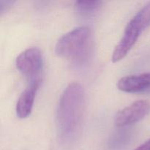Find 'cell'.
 Segmentation results:
<instances>
[{"mask_svg": "<svg viewBox=\"0 0 150 150\" xmlns=\"http://www.w3.org/2000/svg\"><path fill=\"white\" fill-rule=\"evenodd\" d=\"M85 103L83 86L78 82L68 84L60 97L57 111V133L62 144H72L80 135Z\"/></svg>", "mask_w": 150, "mask_h": 150, "instance_id": "6da1fadb", "label": "cell"}, {"mask_svg": "<svg viewBox=\"0 0 150 150\" xmlns=\"http://www.w3.org/2000/svg\"><path fill=\"white\" fill-rule=\"evenodd\" d=\"M92 32L88 26L75 28L57 41L55 52L59 57L70 59L76 65L86 62L92 52Z\"/></svg>", "mask_w": 150, "mask_h": 150, "instance_id": "7a4b0ae2", "label": "cell"}, {"mask_svg": "<svg viewBox=\"0 0 150 150\" xmlns=\"http://www.w3.org/2000/svg\"><path fill=\"white\" fill-rule=\"evenodd\" d=\"M18 70L30 82L40 80V74L42 70L43 58L40 50L38 48H29L21 53L16 60Z\"/></svg>", "mask_w": 150, "mask_h": 150, "instance_id": "3957f363", "label": "cell"}, {"mask_svg": "<svg viewBox=\"0 0 150 150\" xmlns=\"http://www.w3.org/2000/svg\"><path fill=\"white\" fill-rule=\"evenodd\" d=\"M143 31L144 29L142 25L134 17L132 18L126 26L122 38L113 51L111 57L113 62H118L127 55Z\"/></svg>", "mask_w": 150, "mask_h": 150, "instance_id": "277c9868", "label": "cell"}, {"mask_svg": "<svg viewBox=\"0 0 150 150\" xmlns=\"http://www.w3.org/2000/svg\"><path fill=\"white\" fill-rule=\"evenodd\" d=\"M149 113V101H136L117 113L114 117V125L118 128L127 127L142 120Z\"/></svg>", "mask_w": 150, "mask_h": 150, "instance_id": "5b68a950", "label": "cell"}, {"mask_svg": "<svg viewBox=\"0 0 150 150\" xmlns=\"http://www.w3.org/2000/svg\"><path fill=\"white\" fill-rule=\"evenodd\" d=\"M117 86L120 91L127 93H149L150 73L124 76L118 81Z\"/></svg>", "mask_w": 150, "mask_h": 150, "instance_id": "8992f818", "label": "cell"}, {"mask_svg": "<svg viewBox=\"0 0 150 150\" xmlns=\"http://www.w3.org/2000/svg\"><path fill=\"white\" fill-rule=\"evenodd\" d=\"M40 84V80L30 82L29 86L21 94L16 106V115L18 118L25 119L30 115Z\"/></svg>", "mask_w": 150, "mask_h": 150, "instance_id": "52a82bcc", "label": "cell"}, {"mask_svg": "<svg viewBox=\"0 0 150 150\" xmlns=\"http://www.w3.org/2000/svg\"><path fill=\"white\" fill-rule=\"evenodd\" d=\"M132 131L129 128L123 127L119 128L118 130L111 136L108 143V150H122L127 147L132 140Z\"/></svg>", "mask_w": 150, "mask_h": 150, "instance_id": "ba28073f", "label": "cell"}, {"mask_svg": "<svg viewBox=\"0 0 150 150\" xmlns=\"http://www.w3.org/2000/svg\"><path fill=\"white\" fill-rule=\"evenodd\" d=\"M102 4L101 1H78L75 3V6L81 14L90 15L98 11Z\"/></svg>", "mask_w": 150, "mask_h": 150, "instance_id": "9c48e42d", "label": "cell"}, {"mask_svg": "<svg viewBox=\"0 0 150 150\" xmlns=\"http://www.w3.org/2000/svg\"><path fill=\"white\" fill-rule=\"evenodd\" d=\"M133 17L137 19L145 29L150 26V1L144 6Z\"/></svg>", "mask_w": 150, "mask_h": 150, "instance_id": "30bf717a", "label": "cell"}, {"mask_svg": "<svg viewBox=\"0 0 150 150\" xmlns=\"http://www.w3.org/2000/svg\"><path fill=\"white\" fill-rule=\"evenodd\" d=\"M16 1L13 0H1L0 1V14L2 15L7 10H10Z\"/></svg>", "mask_w": 150, "mask_h": 150, "instance_id": "8fae6325", "label": "cell"}, {"mask_svg": "<svg viewBox=\"0 0 150 150\" xmlns=\"http://www.w3.org/2000/svg\"><path fill=\"white\" fill-rule=\"evenodd\" d=\"M135 150H150V139L138 146Z\"/></svg>", "mask_w": 150, "mask_h": 150, "instance_id": "7c38bea8", "label": "cell"}]
</instances>
